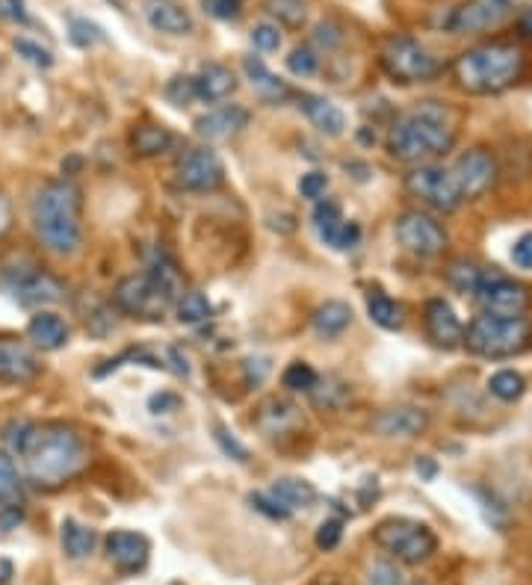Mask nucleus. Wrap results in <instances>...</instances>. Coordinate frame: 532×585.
Wrapping results in <instances>:
<instances>
[{
	"mask_svg": "<svg viewBox=\"0 0 532 585\" xmlns=\"http://www.w3.org/2000/svg\"><path fill=\"white\" fill-rule=\"evenodd\" d=\"M518 9V0H465L447 18V30L456 36L488 33L506 24Z\"/></svg>",
	"mask_w": 532,
	"mask_h": 585,
	"instance_id": "obj_11",
	"label": "nucleus"
},
{
	"mask_svg": "<svg viewBox=\"0 0 532 585\" xmlns=\"http://www.w3.org/2000/svg\"><path fill=\"white\" fill-rule=\"evenodd\" d=\"M337 219H343V216H340V204H334L329 198L320 201V204L314 207V225H317V228H326V225H332Z\"/></svg>",
	"mask_w": 532,
	"mask_h": 585,
	"instance_id": "obj_56",
	"label": "nucleus"
},
{
	"mask_svg": "<svg viewBox=\"0 0 532 585\" xmlns=\"http://www.w3.org/2000/svg\"><path fill=\"white\" fill-rule=\"evenodd\" d=\"M33 231L39 243L57 255V258H71L83 246V198L77 184L66 178L48 181L30 207Z\"/></svg>",
	"mask_w": 532,
	"mask_h": 585,
	"instance_id": "obj_2",
	"label": "nucleus"
},
{
	"mask_svg": "<svg viewBox=\"0 0 532 585\" xmlns=\"http://www.w3.org/2000/svg\"><path fill=\"white\" fill-rule=\"evenodd\" d=\"M269 373H272V361H269L266 355H255V358H246V361H243V376H246V385H249V388L264 385Z\"/></svg>",
	"mask_w": 532,
	"mask_h": 585,
	"instance_id": "obj_49",
	"label": "nucleus"
},
{
	"mask_svg": "<svg viewBox=\"0 0 532 585\" xmlns=\"http://www.w3.org/2000/svg\"><path fill=\"white\" fill-rule=\"evenodd\" d=\"M12 571H15L12 562H9V559H0V585H6L12 580Z\"/></svg>",
	"mask_w": 532,
	"mask_h": 585,
	"instance_id": "obj_59",
	"label": "nucleus"
},
{
	"mask_svg": "<svg viewBox=\"0 0 532 585\" xmlns=\"http://www.w3.org/2000/svg\"><path fill=\"white\" fill-rule=\"evenodd\" d=\"M518 24H521V33H524V36H532V9H527V12L521 15Z\"/></svg>",
	"mask_w": 532,
	"mask_h": 585,
	"instance_id": "obj_60",
	"label": "nucleus"
},
{
	"mask_svg": "<svg viewBox=\"0 0 532 585\" xmlns=\"http://www.w3.org/2000/svg\"><path fill=\"white\" fill-rule=\"evenodd\" d=\"M423 325L426 334L435 346L444 349H456L465 343V325L456 317V311L444 302V299H429L426 311H423Z\"/></svg>",
	"mask_w": 532,
	"mask_h": 585,
	"instance_id": "obj_19",
	"label": "nucleus"
},
{
	"mask_svg": "<svg viewBox=\"0 0 532 585\" xmlns=\"http://www.w3.org/2000/svg\"><path fill=\"white\" fill-rule=\"evenodd\" d=\"M213 438H216V444H219V450L228 455V458H234V461H240V464H246L249 461V450L225 429V426H216L213 429Z\"/></svg>",
	"mask_w": 532,
	"mask_h": 585,
	"instance_id": "obj_48",
	"label": "nucleus"
},
{
	"mask_svg": "<svg viewBox=\"0 0 532 585\" xmlns=\"http://www.w3.org/2000/svg\"><path fill=\"white\" fill-rule=\"evenodd\" d=\"M429 426V414L423 408L414 405H397V408H385L373 417V432L379 438L388 441H408V438H420Z\"/></svg>",
	"mask_w": 532,
	"mask_h": 585,
	"instance_id": "obj_16",
	"label": "nucleus"
},
{
	"mask_svg": "<svg viewBox=\"0 0 532 585\" xmlns=\"http://www.w3.org/2000/svg\"><path fill=\"white\" fill-rule=\"evenodd\" d=\"M314 45H320L323 51L340 48V45H343V27H340L337 21H332V18L320 21V24L314 27Z\"/></svg>",
	"mask_w": 532,
	"mask_h": 585,
	"instance_id": "obj_45",
	"label": "nucleus"
},
{
	"mask_svg": "<svg viewBox=\"0 0 532 585\" xmlns=\"http://www.w3.org/2000/svg\"><path fill=\"white\" fill-rule=\"evenodd\" d=\"M68 36H71V42H74L77 48H92V45H98V42L107 39L104 30H101L95 21H89V18H71Z\"/></svg>",
	"mask_w": 532,
	"mask_h": 585,
	"instance_id": "obj_42",
	"label": "nucleus"
},
{
	"mask_svg": "<svg viewBox=\"0 0 532 585\" xmlns=\"http://www.w3.org/2000/svg\"><path fill=\"white\" fill-rule=\"evenodd\" d=\"M196 86V98L204 104H219L225 98H231L237 92V74L222 63L201 65V71L193 77Z\"/></svg>",
	"mask_w": 532,
	"mask_h": 585,
	"instance_id": "obj_22",
	"label": "nucleus"
},
{
	"mask_svg": "<svg viewBox=\"0 0 532 585\" xmlns=\"http://www.w3.org/2000/svg\"><path fill=\"white\" fill-rule=\"evenodd\" d=\"M287 71L293 77H314L320 71V57L314 48L302 45V48H293L290 57H287Z\"/></svg>",
	"mask_w": 532,
	"mask_h": 585,
	"instance_id": "obj_41",
	"label": "nucleus"
},
{
	"mask_svg": "<svg viewBox=\"0 0 532 585\" xmlns=\"http://www.w3.org/2000/svg\"><path fill=\"white\" fill-rule=\"evenodd\" d=\"M249 110L240 107V104H222L216 110H207L204 116L196 119V133L210 139V142H222V139H231L237 133L249 128Z\"/></svg>",
	"mask_w": 532,
	"mask_h": 585,
	"instance_id": "obj_20",
	"label": "nucleus"
},
{
	"mask_svg": "<svg viewBox=\"0 0 532 585\" xmlns=\"http://www.w3.org/2000/svg\"><path fill=\"white\" fill-rule=\"evenodd\" d=\"M299 107H302V113L311 119V125L320 130V133H326V136H343V130H346V116H343V110L332 104L329 98H320V95H302L299 98Z\"/></svg>",
	"mask_w": 532,
	"mask_h": 585,
	"instance_id": "obj_25",
	"label": "nucleus"
},
{
	"mask_svg": "<svg viewBox=\"0 0 532 585\" xmlns=\"http://www.w3.org/2000/svg\"><path fill=\"white\" fill-rule=\"evenodd\" d=\"M12 219H15V213H12V201L0 193V240L12 231Z\"/></svg>",
	"mask_w": 532,
	"mask_h": 585,
	"instance_id": "obj_57",
	"label": "nucleus"
},
{
	"mask_svg": "<svg viewBox=\"0 0 532 585\" xmlns=\"http://www.w3.org/2000/svg\"><path fill=\"white\" fill-rule=\"evenodd\" d=\"M6 287L21 308H45V305H57L66 299V284L57 275L42 272L33 263L21 272H12V275L6 272Z\"/></svg>",
	"mask_w": 532,
	"mask_h": 585,
	"instance_id": "obj_12",
	"label": "nucleus"
},
{
	"mask_svg": "<svg viewBox=\"0 0 532 585\" xmlns=\"http://www.w3.org/2000/svg\"><path fill=\"white\" fill-rule=\"evenodd\" d=\"M175 314H178V323L199 325V323H204V320H210L213 308H210V302H207V296H204V293H199V290H187V293H181V296H178V302H175Z\"/></svg>",
	"mask_w": 532,
	"mask_h": 585,
	"instance_id": "obj_34",
	"label": "nucleus"
},
{
	"mask_svg": "<svg viewBox=\"0 0 532 585\" xmlns=\"http://www.w3.org/2000/svg\"><path fill=\"white\" fill-rule=\"evenodd\" d=\"M367 314H370L373 323L379 325V328H385V331H399L402 323H405L402 305L394 302L391 296H385V293H370L367 296Z\"/></svg>",
	"mask_w": 532,
	"mask_h": 585,
	"instance_id": "obj_32",
	"label": "nucleus"
},
{
	"mask_svg": "<svg viewBox=\"0 0 532 585\" xmlns=\"http://www.w3.org/2000/svg\"><path fill=\"white\" fill-rule=\"evenodd\" d=\"M414 470H417L423 479H435V473H438V467H435V461H432L429 455H420L417 464H414Z\"/></svg>",
	"mask_w": 532,
	"mask_h": 585,
	"instance_id": "obj_58",
	"label": "nucleus"
},
{
	"mask_svg": "<svg viewBox=\"0 0 532 585\" xmlns=\"http://www.w3.org/2000/svg\"><path fill=\"white\" fill-rule=\"evenodd\" d=\"M266 12L281 27H302L308 21V0H266Z\"/></svg>",
	"mask_w": 532,
	"mask_h": 585,
	"instance_id": "obj_36",
	"label": "nucleus"
},
{
	"mask_svg": "<svg viewBox=\"0 0 532 585\" xmlns=\"http://www.w3.org/2000/svg\"><path fill=\"white\" fill-rule=\"evenodd\" d=\"M249 39H252V45H255V51H261V54H272V51H278L281 48V30H278V24H255L252 27V33H249Z\"/></svg>",
	"mask_w": 532,
	"mask_h": 585,
	"instance_id": "obj_43",
	"label": "nucleus"
},
{
	"mask_svg": "<svg viewBox=\"0 0 532 585\" xmlns=\"http://www.w3.org/2000/svg\"><path fill=\"white\" fill-rule=\"evenodd\" d=\"M142 15L151 30L166 36H187L193 33V15L178 0H142Z\"/></svg>",
	"mask_w": 532,
	"mask_h": 585,
	"instance_id": "obj_21",
	"label": "nucleus"
},
{
	"mask_svg": "<svg viewBox=\"0 0 532 585\" xmlns=\"http://www.w3.org/2000/svg\"><path fill=\"white\" fill-rule=\"evenodd\" d=\"M373 541L402 565H423L438 550L435 532L411 518H385L373 529Z\"/></svg>",
	"mask_w": 532,
	"mask_h": 585,
	"instance_id": "obj_6",
	"label": "nucleus"
},
{
	"mask_svg": "<svg viewBox=\"0 0 532 585\" xmlns=\"http://www.w3.org/2000/svg\"><path fill=\"white\" fill-rule=\"evenodd\" d=\"M311 399L317 408H340L346 399H349V385L340 382V379H317V385L311 388Z\"/></svg>",
	"mask_w": 532,
	"mask_h": 585,
	"instance_id": "obj_39",
	"label": "nucleus"
},
{
	"mask_svg": "<svg viewBox=\"0 0 532 585\" xmlns=\"http://www.w3.org/2000/svg\"><path fill=\"white\" fill-rule=\"evenodd\" d=\"M317 234L326 246H332L334 252H352L361 243V225L346 222V219H337L326 228H317Z\"/></svg>",
	"mask_w": 532,
	"mask_h": 585,
	"instance_id": "obj_33",
	"label": "nucleus"
},
{
	"mask_svg": "<svg viewBox=\"0 0 532 585\" xmlns=\"http://www.w3.org/2000/svg\"><path fill=\"white\" fill-rule=\"evenodd\" d=\"M42 364L33 349L15 337H0V382L3 385H27L39 376Z\"/></svg>",
	"mask_w": 532,
	"mask_h": 585,
	"instance_id": "obj_18",
	"label": "nucleus"
},
{
	"mask_svg": "<svg viewBox=\"0 0 532 585\" xmlns=\"http://www.w3.org/2000/svg\"><path fill=\"white\" fill-rule=\"evenodd\" d=\"M299 423V414H296V405H290V402H284V399H269L261 405V411H258V429L264 432V435H284L290 426H296Z\"/></svg>",
	"mask_w": 532,
	"mask_h": 585,
	"instance_id": "obj_27",
	"label": "nucleus"
},
{
	"mask_svg": "<svg viewBox=\"0 0 532 585\" xmlns=\"http://www.w3.org/2000/svg\"><path fill=\"white\" fill-rule=\"evenodd\" d=\"M181 405H184V399H181L178 393H172V390H160V393H154V396L148 399L151 414H172V411H178Z\"/></svg>",
	"mask_w": 532,
	"mask_h": 585,
	"instance_id": "obj_53",
	"label": "nucleus"
},
{
	"mask_svg": "<svg viewBox=\"0 0 532 585\" xmlns=\"http://www.w3.org/2000/svg\"><path fill=\"white\" fill-rule=\"evenodd\" d=\"M364 585H402V571H399L394 562L388 559H379L367 568V577Z\"/></svg>",
	"mask_w": 532,
	"mask_h": 585,
	"instance_id": "obj_44",
	"label": "nucleus"
},
{
	"mask_svg": "<svg viewBox=\"0 0 532 585\" xmlns=\"http://www.w3.org/2000/svg\"><path fill=\"white\" fill-rule=\"evenodd\" d=\"M453 74L470 95H500L521 83V77L527 74V57L518 45L488 42L459 54Z\"/></svg>",
	"mask_w": 532,
	"mask_h": 585,
	"instance_id": "obj_4",
	"label": "nucleus"
},
{
	"mask_svg": "<svg viewBox=\"0 0 532 585\" xmlns=\"http://www.w3.org/2000/svg\"><path fill=\"white\" fill-rule=\"evenodd\" d=\"M450 172H453V181H456L462 198L473 201V198L485 195L494 187V181H497V160L485 148H470L453 163Z\"/></svg>",
	"mask_w": 532,
	"mask_h": 585,
	"instance_id": "obj_15",
	"label": "nucleus"
},
{
	"mask_svg": "<svg viewBox=\"0 0 532 585\" xmlns=\"http://www.w3.org/2000/svg\"><path fill=\"white\" fill-rule=\"evenodd\" d=\"M532 337L530 320L524 317H476L467 325L465 346L479 358H509L527 349Z\"/></svg>",
	"mask_w": 532,
	"mask_h": 585,
	"instance_id": "obj_5",
	"label": "nucleus"
},
{
	"mask_svg": "<svg viewBox=\"0 0 532 585\" xmlns=\"http://www.w3.org/2000/svg\"><path fill=\"white\" fill-rule=\"evenodd\" d=\"M343 538V520L340 518H329L320 523L317 529V547L320 550H334Z\"/></svg>",
	"mask_w": 532,
	"mask_h": 585,
	"instance_id": "obj_52",
	"label": "nucleus"
},
{
	"mask_svg": "<svg viewBox=\"0 0 532 585\" xmlns=\"http://www.w3.org/2000/svg\"><path fill=\"white\" fill-rule=\"evenodd\" d=\"M249 503L258 509V512H264L266 518H272V520H287L290 518V512H284L269 494H249Z\"/></svg>",
	"mask_w": 532,
	"mask_h": 585,
	"instance_id": "obj_54",
	"label": "nucleus"
},
{
	"mask_svg": "<svg viewBox=\"0 0 532 585\" xmlns=\"http://www.w3.org/2000/svg\"><path fill=\"white\" fill-rule=\"evenodd\" d=\"M113 302L122 314L136 320H160L175 305V299L148 272L122 278L113 290Z\"/></svg>",
	"mask_w": 532,
	"mask_h": 585,
	"instance_id": "obj_8",
	"label": "nucleus"
},
{
	"mask_svg": "<svg viewBox=\"0 0 532 585\" xmlns=\"http://www.w3.org/2000/svg\"><path fill=\"white\" fill-rule=\"evenodd\" d=\"M311 325L320 337H337L352 325V308L340 299H329L311 314Z\"/></svg>",
	"mask_w": 532,
	"mask_h": 585,
	"instance_id": "obj_26",
	"label": "nucleus"
},
{
	"mask_svg": "<svg viewBox=\"0 0 532 585\" xmlns=\"http://www.w3.org/2000/svg\"><path fill=\"white\" fill-rule=\"evenodd\" d=\"M323 585H337V583H323Z\"/></svg>",
	"mask_w": 532,
	"mask_h": 585,
	"instance_id": "obj_61",
	"label": "nucleus"
},
{
	"mask_svg": "<svg viewBox=\"0 0 532 585\" xmlns=\"http://www.w3.org/2000/svg\"><path fill=\"white\" fill-rule=\"evenodd\" d=\"M488 393L500 402H518L527 393V379L515 370H497L488 379Z\"/></svg>",
	"mask_w": 532,
	"mask_h": 585,
	"instance_id": "obj_35",
	"label": "nucleus"
},
{
	"mask_svg": "<svg viewBox=\"0 0 532 585\" xmlns=\"http://www.w3.org/2000/svg\"><path fill=\"white\" fill-rule=\"evenodd\" d=\"M473 296H476L482 314H488V317H524L530 308V290L524 284L506 278L494 266H491V272L485 269V278Z\"/></svg>",
	"mask_w": 532,
	"mask_h": 585,
	"instance_id": "obj_9",
	"label": "nucleus"
},
{
	"mask_svg": "<svg viewBox=\"0 0 532 585\" xmlns=\"http://www.w3.org/2000/svg\"><path fill=\"white\" fill-rule=\"evenodd\" d=\"M414 585H426V583H414Z\"/></svg>",
	"mask_w": 532,
	"mask_h": 585,
	"instance_id": "obj_63",
	"label": "nucleus"
},
{
	"mask_svg": "<svg viewBox=\"0 0 532 585\" xmlns=\"http://www.w3.org/2000/svg\"><path fill=\"white\" fill-rule=\"evenodd\" d=\"M201 6L216 21H237L243 15V0H201Z\"/></svg>",
	"mask_w": 532,
	"mask_h": 585,
	"instance_id": "obj_46",
	"label": "nucleus"
},
{
	"mask_svg": "<svg viewBox=\"0 0 532 585\" xmlns=\"http://www.w3.org/2000/svg\"><path fill=\"white\" fill-rule=\"evenodd\" d=\"M166 98L175 104V107H184L196 98V86H193V77H172L169 86H166Z\"/></svg>",
	"mask_w": 532,
	"mask_h": 585,
	"instance_id": "obj_50",
	"label": "nucleus"
},
{
	"mask_svg": "<svg viewBox=\"0 0 532 585\" xmlns=\"http://www.w3.org/2000/svg\"><path fill=\"white\" fill-rule=\"evenodd\" d=\"M317 370L308 364V361H293L287 364V370L281 373V385L293 393H311V388L317 385Z\"/></svg>",
	"mask_w": 532,
	"mask_h": 585,
	"instance_id": "obj_40",
	"label": "nucleus"
},
{
	"mask_svg": "<svg viewBox=\"0 0 532 585\" xmlns=\"http://www.w3.org/2000/svg\"><path fill=\"white\" fill-rule=\"evenodd\" d=\"M329 190V175L326 172H308V175H302V181H299V193L302 198H311V201H320L323 195Z\"/></svg>",
	"mask_w": 532,
	"mask_h": 585,
	"instance_id": "obj_51",
	"label": "nucleus"
},
{
	"mask_svg": "<svg viewBox=\"0 0 532 585\" xmlns=\"http://www.w3.org/2000/svg\"><path fill=\"white\" fill-rule=\"evenodd\" d=\"M27 467V479L36 488H60L77 479L89 464L86 438L68 423H45L36 426L27 450L21 455Z\"/></svg>",
	"mask_w": 532,
	"mask_h": 585,
	"instance_id": "obj_1",
	"label": "nucleus"
},
{
	"mask_svg": "<svg viewBox=\"0 0 532 585\" xmlns=\"http://www.w3.org/2000/svg\"><path fill=\"white\" fill-rule=\"evenodd\" d=\"M172 145H175V133L169 128H163V125H139L131 133V148L133 154H139V157L166 154Z\"/></svg>",
	"mask_w": 532,
	"mask_h": 585,
	"instance_id": "obj_28",
	"label": "nucleus"
},
{
	"mask_svg": "<svg viewBox=\"0 0 532 585\" xmlns=\"http://www.w3.org/2000/svg\"><path fill=\"white\" fill-rule=\"evenodd\" d=\"M453 142H456V128L450 110L438 101H420L397 116L394 128L388 133V154L399 163L423 166L426 160L447 154Z\"/></svg>",
	"mask_w": 532,
	"mask_h": 585,
	"instance_id": "obj_3",
	"label": "nucleus"
},
{
	"mask_svg": "<svg viewBox=\"0 0 532 585\" xmlns=\"http://www.w3.org/2000/svg\"><path fill=\"white\" fill-rule=\"evenodd\" d=\"M405 187L414 198H420L426 207L432 210H441V213H453L456 207H462V193L453 181V172L444 169V166H432V163H423L417 166L408 178H405Z\"/></svg>",
	"mask_w": 532,
	"mask_h": 585,
	"instance_id": "obj_10",
	"label": "nucleus"
},
{
	"mask_svg": "<svg viewBox=\"0 0 532 585\" xmlns=\"http://www.w3.org/2000/svg\"><path fill=\"white\" fill-rule=\"evenodd\" d=\"M284 512H299V509H311L317 503V488L308 482V479H299V476H281L269 485L266 491Z\"/></svg>",
	"mask_w": 532,
	"mask_h": 585,
	"instance_id": "obj_23",
	"label": "nucleus"
},
{
	"mask_svg": "<svg viewBox=\"0 0 532 585\" xmlns=\"http://www.w3.org/2000/svg\"><path fill=\"white\" fill-rule=\"evenodd\" d=\"M107 547V559L122 571V574H136L148 565L151 556V541L142 532L131 529H113L104 541Z\"/></svg>",
	"mask_w": 532,
	"mask_h": 585,
	"instance_id": "obj_17",
	"label": "nucleus"
},
{
	"mask_svg": "<svg viewBox=\"0 0 532 585\" xmlns=\"http://www.w3.org/2000/svg\"><path fill=\"white\" fill-rule=\"evenodd\" d=\"M485 278V269L473 260H456L450 269H447V281L450 287H456L459 293H476L479 284Z\"/></svg>",
	"mask_w": 532,
	"mask_h": 585,
	"instance_id": "obj_38",
	"label": "nucleus"
},
{
	"mask_svg": "<svg viewBox=\"0 0 532 585\" xmlns=\"http://www.w3.org/2000/svg\"><path fill=\"white\" fill-rule=\"evenodd\" d=\"M512 263L518 269H532V231L518 237V243L512 246Z\"/></svg>",
	"mask_w": 532,
	"mask_h": 585,
	"instance_id": "obj_55",
	"label": "nucleus"
},
{
	"mask_svg": "<svg viewBox=\"0 0 532 585\" xmlns=\"http://www.w3.org/2000/svg\"><path fill=\"white\" fill-rule=\"evenodd\" d=\"M397 240L402 243L405 252L417 255V258H435L447 249L450 237L444 231V225L420 210L402 213L397 219Z\"/></svg>",
	"mask_w": 532,
	"mask_h": 585,
	"instance_id": "obj_14",
	"label": "nucleus"
},
{
	"mask_svg": "<svg viewBox=\"0 0 532 585\" xmlns=\"http://www.w3.org/2000/svg\"><path fill=\"white\" fill-rule=\"evenodd\" d=\"M36 426H39V423H33V420H9V423L0 429V441H3V447H6V453L21 458L24 450H27V444H30V438H33V432H36Z\"/></svg>",
	"mask_w": 532,
	"mask_h": 585,
	"instance_id": "obj_37",
	"label": "nucleus"
},
{
	"mask_svg": "<svg viewBox=\"0 0 532 585\" xmlns=\"http://www.w3.org/2000/svg\"><path fill=\"white\" fill-rule=\"evenodd\" d=\"M27 337L33 340L36 349L42 352H57L68 343V325L60 314L54 311H39L27 323Z\"/></svg>",
	"mask_w": 532,
	"mask_h": 585,
	"instance_id": "obj_24",
	"label": "nucleus"
},
{
	"mask_svg": "<svg viewBox=\"0 0 532 585\" xmlns=\"http://www.w3.org/2000/svg\"><path fill=\"white\" fill-rule=\"evenodd\" d=\"M379 65L394 83H426L444 71V63L426 45H420L414 36L405 33H397L382 42Z\"/></svg>",
	"mask_w": 532,
	"mask_h": 585,
	"instance_id": "obj_7",
	"label": "nucleus"
},
{
	"mask_svg": "<svg viewBox=\"0 0 532 585\" xmlns=\"http://www.w3.org/2000/svg\"><path fill=\"white\" fill-rule=\"evenodd\" d=\"M175 184L187 193H213L225 184V163L207 145L190 148L175 166Z\"/></svg>",
	"mask_w": 532,
	"mask_h": 585,
	"instance_id": "obj_13",
	"label": "nucleus"
},
{
	"mask_svg": "<svg viewBox=\"0 0 532 585\" xmlns=\"http://www.w3.org/2000/svg\"><path fill=\"white\" fill-rule=\"evenodd\" d=\"M24 500V479L15 467V458L0 450V509L21 506Z\"/></svg>",
	"mask_w": 532,
	"mask_h": 585,
	"instance_id": "obj_30",
	"label": "nucleus"
},
{
	"mask_svg": "<svg viewBox=\"0 0 532 585\" xmlns=\"http://www.w3.org/2000/svg\"><path fill=\"white\" fill-rule=\"evenodd\" d=\"M113 3H122V0H113Z\"/></svg>",
	"mask_w": 532,
	"mask_h": 585,
	"instance_id": "obj_62",
	"label": "nucleus"
},
{
	"mask_svg": "<svg viewBox=\"0 0 532 585\" xmlns=\"http://www.w3.org/2000/svg\"><path fill=\"white\" fill-rule=\"evenodd\" d=\"M15 51H18L27 63L36 65V68H51V65H54V54H51L48 48L30 42V39H15Z\"/></svg>",
	"mask_w": 532,
	"mask_h": 585,
	"instance_id": "obj_47",
	"label": "nucleus"
},
{
	"mask_svg": "<svg viewBox=\"0 0 532 585\" xmlns=\"http://www.w3.org/2000/svg\"><path fill=\"white\" fill-rule=\"evenodd\" d=\"M243 71H246V77L252 80V86H255L264 98H284V95L290 92V89L284 86V80L275 77L261 57H246V60H243Z\"/></svg>",
	"mask_w": 532,
	"mask_h": 585,
	"instance_id": "obj_31",
	"label": "nucleus"
},
{
	"mask_svg": "<svg viewBox=\"0 0 532 585\" xmlns=\"http://www.w3.org/2000/svg\"><path fill=\"white\" fill-rule=\"evenodd\" d=\"M60 538H63V550H66L68 559H86V556H92V550L98 544L95 529H89V526H83V523L71 518L63 520Z\"/></svg>",
	"mask_w": 532,
	"mask_h": 585,
	"instance_id": "obj_29",
	"label": "nucleus"
}]
</instances>
